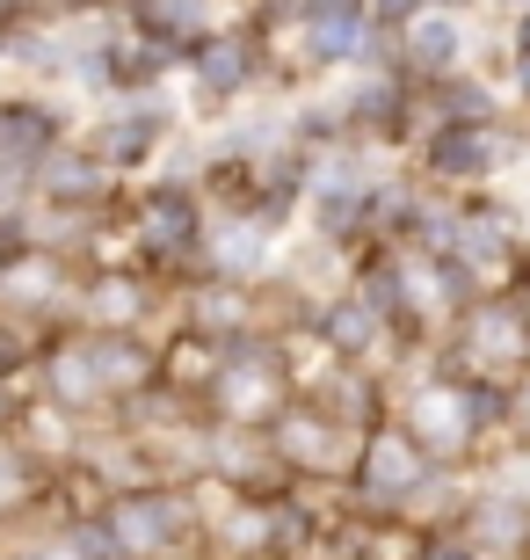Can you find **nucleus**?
I'll return each instance as SVG.
<instances>
[{"mask_svg": "<svg viewBox=\"0 0 530 560\" xmlns=\"http://www.w3.org/2000/svg\"><path fill=\"white\" fill-rule=\"evenodd\" d=\"M37 183H44V197H59V205H73V197H103L109 161L103 153H66V145H51V153L37 161Z\"/></svg>", "mask_w": 530, "mask_h": 560, "instance_id": "1a4fd4ad", "label": "nucleus"}, {"mask_svg": "<svg viewBox=\"0 0 530 560\" xmlns=\"http://www.w3.org/2000/svg\"><path fill=\"white\" fill-rule=\"evenodd\" d=\"M182 524V502L175 495H117L109 502V532L123 539V553H161Z\"/></svg>", "mask_w": 530, "mask_h": 560, "instance_id": "423d86ee", "label": "nucleus"}, {"mask_svg": "<svg viewBox=\"0 0 530 560\" xmlns=\"http://www.w3.org/2000/svg\"><path fill=\"white\" fill-rule=\"evenodd\" d=\"M197 328L204 335H240V328H255V306H247V291H240V277H225V284H211L204 299H197Z\"/></svg>", "mask_w": 530, "mask_h": 560, "instance_id": "2eb2a0df", "label": "nucleus"}, {"mask_svg": "<svg viewBox=\"0 0 530 560\" xmlns=\"http://www.w3.org/2000/svg\"><path fill=\"white\" fill-rule=\"evenodd\" d=\"M523 161V131L509 125H436V139H428V175L436 183H487V175H502V167Z\"/></svg>", "mask_w": 530, "mask_h": 560, "instance_id": "f257e3e1", "label": "nucleus"}, {"mask_svg": "<svg viewBox=\"0 0 530 560\" xmlns=\"http://www.w3.org/2000/svg\"><path fill=\"white\" fill-rule=\"evenodd\" d=\"M8 416H15V400H8V394H0V422H8Z\"/></svg>", "mask_w": 530, "mask_h": 560, "instance_id": "5701e85b", "label": "nucleus"}, {"mask_svg": "<svg viewBox=\"0 0 530 560\" xmlns=\"http://www.w3.org/2000/svg\"><path fill=\"white\" fill-rule=\"evenodd\" d=\"M428 109H436V125H487L494 117V88L472 81V73H444L436 95H428Z\"/></svg>", "mask_w": 530, "mask_h": 560, "instance_id": "ddd939ff", "label": "nucleus"}, {"mask_svg": "<svg viewBox=\"0 0 530 560\" xmlns=\"http://www.w3.org/2000/svg\"><path fill=\"white\" fill-rule=\"evenodd\" d=\"M59 139V117L44 103H8L0 109V167H37Z\"/></svg>", "mask_w": 530, "mask_h": 560, "instance_id": "6e6552de", "label": "nucleus"}, {"mask_svg": "<svg viewBox=\"0 0 530 560\" xmlns=\"http://www.w3.org/2000/svg\"><path fill=\"white\" fill-rule=\"evenodd\" d=\"M87 357H95V372H103V394H139L145 378L161 372V357L145 350V342H131L123 328L87 335Z\"/></svg>", "mask_w": 530, "mask_h": 560, "instance_id": "0eeeda50", "label": "nucleus"}, {"mask_svg": "<svg viewBox=\"0 0 530 560\" xmlns=\"http://www.w3.org/2000/svg\"><path fill=\"white\" fill-rule=\"evenodd\" d=\"M51 378H59L51 394H59L66 408H81V400H95V394H103V372H95L87 342H73V350H59V357H51Z\"/></svg>", "mask_w": 530, "mask_h": 560, "instance_id": "dca6fc26", "label": "nucleus"}, {"mask_svg": "<svg viewBox=\"0 0 530 560\" xmlns=\"http://www.w3.org/2000/svg\"><path fill=\"white\" fill-rule=\"evenodd\" d=\"M145 241L161 255H189L197 248V205L189 197H153L145 205Z\"/></svg>", "mask_w": 530, "mask_h": 560, "instance_id": "4468645a", "label": "nucleus"}, {"mask_svg": "<svg viewBox=\"0 0 530 560\" xmlns=\"http://www.w3.org/2000/svg\"><path fill=\"white\" fill-rule=\"evenodd\" d=\"M0 8H22V0H0Z\"/></svg>", "mask_w": 530, "mask_h": 560, "instance_id": "393cba45", "label": "nucleus"}, {"mask_svg": "<svg viewBox=\"0 0 530 560\" xmlns=\"http://www.w3.org/2000/svg\"><path fill=\"white\" fill-rule=\"evenodd\" d=\"M509 59H516V95L530 103V51H509Z\"/></svg>", "mask_w": 530, "mask_h": 560, "instance_id": "4be33fe9", "label": "nucleus"}, {"mask_svg": "<svg viewBox=\"0 0 530 560\" xmlns=\"http://www.w3.org/2000/svg\"><path fill=\"white\" fill-rule=\"evenodd\" d=\"M400 66L422 81H444L466 66V15L458 8H422L414 22H400Z\"/></svg>", "mask_w": 530, "mask_h": 560, "instance_id": "20e7f679", "label": "nucleus"}, {"mask_svg": "<svg viewBox=\"0 0 530 560\" xmlns=\"http://www.w3.org/2000/svg\"><path fill=\"white\" fill-rule=\"evenodd\" d=\"M161 131H167V109L139 103L131 117H109V125H103V139H95V153H103L109 167H131V161H145V153L161 145Z\"/></svg>", "mask_w": 530, "mask_h": 560, "instance_id": "9b49d317", "label": "nucleus"}, {"mask_svg": "<svg viewBox=\"0 0 530 560\" xmlns=\"http://www.w3.org/2000/svg\"><path fill=\"white\" fill-rule=\"evenodd\" d=\"M494 8H509V15H516V8H530V0H494Z\"/></svg>", "mask_w": 530, "mask_h": 560, "instance_id": "b1692460", "label": "nucleus"}, {"mask_svg": "<svg viewBox=\"0 0 530 560\" xmlns=\"http://www.w3.org/2000/svg\"><path fill=\"white\" fill-rule=\"evenodd\" d=\"M408 270H400V262H370L364 270V284H356V299H370V306L386 313V320H408Z\"/></svg>", "mask_w": 530, "mask_h": 560, "instance_id": "f3484780", "label": "nucleus"}, {"mask_svg": "<svg viewBox=\"0 0 530 560\" xmlns=\"http://www.w3.org/2000/svg\"><path fill=\"white\" fill-rule=\"evenodd\" d=\"M378 328H386V313L370 306V299H356V291H349V299H334V306L320 313V342H327L334 357L378 350Z\"/></svg>", "mask_w": 530, "mask_h": 560, "instance_id": "9d476101", "label": "nucleus"}, {"mask_svg": "<svg viewBox=\"0 0 530 560\" xmlns=\"http://www.w3.org/2000/svg\"><path fill=\"white\" fill-rule=\"evenodd\" d=\"M189 66H197V95L225 103L262 73V30H204L189 44Z\"/></svg>", "mask_w": 530, "mask_h": 560, "instance_id": "7ed1b4c3", "label": "nucleus"}, {"mask_svg": "<svg viewBox=\"0 0 530 560\" xmlns=\"http://www.w3.org/2000/svg\"><path fill=\"white\" fill-rule=\"evenodd\" d=\"M523 211H530V205H523Z\"/></svg>", "mask_w": 530, "mask_h": 560, "instance_id": "a878e982", "label": "nucleus"}, {"mask_svg": "<svg viewBox=\"0 0 530 560\" xmlns=\"http://www.w3.org/2000/svg\"><path fill=\"white\" fill-rule=\"evenodd\" d=\"M422 474H428L422 444L400 436V430H378L364 444V458H356V495H364L370 510H392V502H408L414 488H422Z\"/></svg>", "mask_w": 530, "mask_h": 560, "instance_id": "f03ea898", "label": "nucleus"}, {"mask_svg": "<svg viewBox=\"0 0 530 560\" xmlns=\"http://www.w3.org/2000/svg\"><path fill=\"white\" fill-rule=\"evenodd\" d=\"M342 422L320 416V408H291V416H276V458L284 466H306V474H334L342 466Z\"/></svg>", "mask_w": 530, "mask_h": 560, "instance_id": "39448f33", "label": "nucleus"}, {"mask_svg": "<svg viewBox=\"0 0 530 560\" xmlns=\"http://www.w3.org/2000/svg\"><path fill=\"white\" fill-rule=\"evenodd\" d=\"M414 560H480V546H458V539H436V546H422Z\"/></svg>", "mask_w": 530, "mask_h": 560, "instance_id": "aec40b11", "label": "nucleus"}, {"mask_svg": "<svg viewBox=\"0 0 530 560\" xmlns=\"http://www.w3.org/2000/svg\"><path fill=\"white\" fill-rule=\"evenodd\" d=\"M509 430L530 436V386H509Z\"/></svg>", "mask_w": 530, "mask_h": 560, "instance_id": "412c9836", "label": "nucleus"}, {"mask_svg": "<svg viewBox=\"0 0 530 560\" xmlns=\"http://www.w3.org/2000/svg\"><path fill=\"white\" fill-rule=\"evenodd\" d=\"M262 270V226H225L219 233V277Z\"/></svg>", "mask_w": 530, "mask_h": 560, "instance_id": "6ab92c4d", "label": "nucleus"}, {"mask_svg": "<svg viewBox=\"0 0 530 560\" xmlns=\"http://www.w3.org/2000/svg\"><path fill=\"white\" fill-rule=\"evenodd\" d=\"M139 313H145V291L131 284V277L103 270V284H95V320H103V328H131Z\"/></svg>", "mask_w": 530, "mask_h": 560, "instance_id": "a211bd4d", "label": "nucleus"}, {"mask_svg": "<svg viewBox=\"0 0 530 560\" xmlns=\"http://www.w3.org/2000/svg\"><path fill=\"white\" fill-rule=\"evenodd\" d=\"M313 408H320V416H334L342 430H364V422H378V416H386V394H378V378L342 372V378H320Z\"/></svg>", "mask_w": 530, "mask_h": 560, "instance_id": "f8f14e48", "label": "nucleus"}]
</instances>
